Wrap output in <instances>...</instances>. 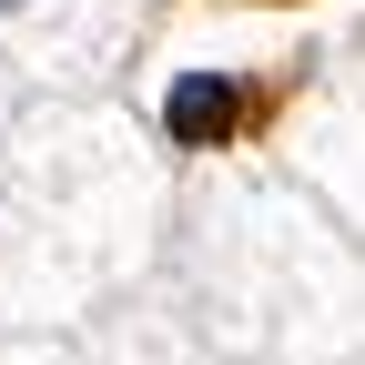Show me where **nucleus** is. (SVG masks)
Masks as SVG:
<instances>
[{
  "label": "nucleus",
  "instance_id": "1",
  "mask_svg": "<svg viewBox=\"0 0 365 365\" xmlns=\"http://www.w3.org/2000/svg\"><path fill=\"white\" fill-rule=\"evenodd\" d=\"M91 335L112 365H355L365 244L284 173H203L173 193L153 284Z\"/></svg>",
  "mask_w": 365,
  "mask_h": 365
},
{
  "label": "nucleus",
  "instance_id": "2",
  "mask_svg": "<svg viewBox=\"0 0 365 365\" xmlns=\"http://www.w3.org/2000/svg\"><path fill=\"white\" fill-rule=\"evenodd\" d=\"M173 182L112 112H11L0 132V335H91L163 264Z\"/></svg>",
  "mask_w": 365,
  "mask_h": 365
},
{
  "label": "nucleus",
  "instance_id": "3",
  "mask_svg": "<svg viewBox=\"0 0 365 365\" xmlns=\"http://www.w3.org/2000/svg\"><path fill=\"white\" fill-rule=\"evenodd\" d=\"M112 0H0V81H102Z\"/></svg>",
  "mask_w": 365,
  "mask_h": 365
},
{
  "label": "nucleus",
  "instance_id": "4",
  "mask_svg": "<svg viewBox=\"0 0 365 365\" xmlns=\"http://www.w3.org/2000/svg\"><path fill=\"white\" fill-rule=\"evenodd\" d=\"M0 365H112L102 335H0Z\"/></svg>",
  "mask_w": 365,
  "mask_h": 365
},
{
  "label": "nucleus",
  "instance_id": "5",
  "mask_svg": "<svg viewBox=\"0 0 365 365\" xmlns=\"http://www.w3.org/2000/svg\"><path fill=\"white\" fill-rule=\"evenodd\" d=\"M0 132H11V81H0Z\"/></svg>",
  "mask_w": 365,
  "mask_h": 365
},
{
  "label": "nucleus",
  "instance_id": "6",
  "mask_svg": "<svg viewBox=\"0 0 365 365\" xmlns=\"http://www.w3.org/2000/svg\"><path fill=\"white\" fill-rule=\"evenodd\" d=\"M355 365H365V355H355Z\"/></svg>",
  "mask_w": 365,
  "mask_h": 365
}]
</instances>
